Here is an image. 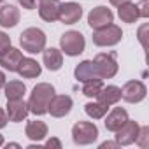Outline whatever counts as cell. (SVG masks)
<instances>
[{
    "instance_id": "6da1fadb",
    "label": "cell",
    "mask_w": 149,
    "mask_h": 149,
    "mask_svg": "<svg viewBox=\"0 0 149 149\" xmlns=\"http://www.w3.org/2000/svg\"><path fill=\"white\" fill-rule=\"evenodd\" d=\"M56 95L54 86L49 83H39L33 86L30 98H28V111L35 116H44L47 114V105L51 102V98Z\"/></svg>"
},
{
    "instance_id": "7c38bea8",
    "label": "cell",
    "mask_w": 149,
    "mask_h": 149,
    "mask_svg": "<svg viewBox=\"0 0 149 149\" xmlns=\"http://www.w3.org/2000/svg\"><path fill=\"white\" fill-rule=\"evenodd\" d=\"M23 53L13 46H9L6 51L0 53V67H2L4 70H9V72H16L21 60H23Z\"/></svg>"
},
{
    "instance_id": "d6986e66",
    "label": "cell",
    "mask_w": 149,
    "mask_h": 149,
    "mask_svg": "<svg viewBox=\"0 0 149 149\" xmlns=\"http://www.w3.org/2000/svg\"><path fill=\"white\" fill-rule=\"evenodd\" d=\"M16 72L19 74L23 79H35V77L40 76L42 67H40V63H39L37 60H33V58H23Z\"/></svg>"
},
{
    "instance_id": "2e32d148",
    "label": "cell",
    "mask_w": 149,
    "mask_h": 149,
    "mask_svg": "<svg viewBox=\"0 0 149 149\" xmlns=\"http://www.w3.org/2000/svg\"><path fill=\"white\" fill-rule=\"evenodd\" d=\"M42 61H44V65H46L47 70H51V72L60 70L61 65H63V53H61V49L44 47V51H42Z\"/></svg>"
},
{
    "instance_id": "277c9868",
    "label": "cell",
    "mask_w": 149,
    "mask_h": 149,
    "mask_svg": "<svg viewBox=\"0 0 149 149\" xmlns=\"http://www.w3.org/2000/svg\"><path fill=\"white\" fill-rule=\"evenodd\" d=\"M98 139V128L91 121H77L72 126V140L76 146H90Z\"/></svg>"
},
{
    "instance_id": "ba28073f",
    "label": "cell",
    "mask_w": 149,
    "mask_h": 149,
    "mask_svg": "<svg viewBox=\"0 0 149 149\" xmlns=\"http://www.w3.org/2000/svg\"><path fill=\"white\" fill-rule=\"evenodd\" d=\"M112 21H114V14H112V11H111L109 7H105V6H98V7L91 9L90 14H88V25H90V28H93V30H98V28H102V26H107V25H111Z\"/></svg>"
},
{
    "instance_id": "f1b7e54d",
    "label": "cell",
    "mask_w": 149,
    "mask_h": 149,
    "mask_svg": "<svg viewBox=\"0 0 149 149\" xmlns=\"http://www.w3.org/2000/svg\"><path fill=\"white\" fill-rule=\"evenodd\" d=\"M139 7V14H140V18H149V2H147V0H142V2L137 6Z\"/></svg>"
},
{
    "instance_id": "9a60e30c",
    "label": "cell",
    "mask_w": 149,
    "mask_h": 149,
    "mask_svg": "<svg viewBox=\"0 0 149 149\" xmlns=\"http://www.w3.org/2000/svg\"><path fill=\"white\" fill-rule=\"evenodd\" d=\"M104 118H105V121H104L105 130H109V132H118V130L126 123L128 112H126V109H123V107H114V109H112L111 112H107Z\"/></svg>"
},
{
    "instance_id": "4dcf8cb0",
    "label": "cell",
    "mask_w": 149,
    "mask_h": 149,
    "mask_svg": "<svg viewBox=\"0 0 149 149\" xmlns=\"http://www.w3.org/2000/svg\"><path fill=\"white\" fill-rule=\"evenodd\" d=\"M7 114H6V111L4 109H0V130H2V128H6L7 126Z\"/></svg>"
},
{
    "instance_id": "4fadbf2b",
    "label": "cell",
    "mask_w": 149,
    "mask_h": 149,
    "mask_svg": "<svg viewBox=\"0 0 149 149\" xmlns=\"http://www.w3.org/2000/svg\"><path fill=\"white\" fill-rule=\"evenodd\" d=\"M74 77H76L79 83H90V81H98L100 79L93 60L81 61L76 68H74Z\"/></svg>"
},
{
    "instance_id": "7402d4cb",
    "label": "cell",
    "mask_w": 149,
    "mask_h": 149,
    "mask_svg": "<svg viewBox=\"0 0 149 149\" xmlns=\"http://www.w3.org/2000/svg\"><path fill=\"white\" fill-rule=\"evenodd\" d=\"M118 16H119V19H121L123 23H128V25L135 23V21L140 18L137 4H132V2L121 4V6L118 7Z\"/></svg>"
},
{
    "instance_id": "8992f818",
    "label": "cell",
    "mask_w": 149,
    "mask_h": 149,
    "mask_svg": "<svg viewBox=\"0 0 149 149\" xmlns=\"http://www.w3.org/2000/svg\"><path fill=\"white\" fill-rule=\"evenodd\" d=\"M93 63L97 67V72H98V76H100L102 81L114 77L118 74V68H119L114 51H111V53H98L93 58Z\"/></svg>"
},
{
    "instance_id": "d4e9b609",
    "label": "cell",
    "mask_w": 149,
    "mask_h": 149,
    "mask_svg": "<svg viewBox=\"0 0 149 149\" xmlns=\"http://www.w3.org/2000/svg\"><path fill=\"white\" fill-rule=\"evenodd\" d=\"M83 95L88 97V98H97V95L100 93V90L104 88V83L102 79L98 81H90V83H83Z\"/></svg>"
},
{
    "instance_id": "8d00e7d4",
    "label": "cell",
    "mask_w": 149,
    "mask_h": 149,
    "mask_svg": "<svg viewBox=\"0 0 149 149\" xmlns=\"http://www.w3.org/2000/svg\"><path fill=\"white\" fill-rule=\"evenodd\" d=\"M0 4H2V0H0Z\"/></svg>"
},
{
    "instance_id": "4316f807",
    "label": "cell",
    "mask_w": 149,
    "mask_h": 149,
    "mask_svg": "<svg viewBox=\"0 0 149 149\" xmlns=\"http://www.w3.org/2000/svg\"><path fill=\"white\" fill-rule=\"evenodd\" d=\"M18 2H19V6H21L23 9H26V11H33V9L39 7L40 0H18Z\"/></svg>"
},
{
    "instance_id": "8fae6325",
    "label": "cell",
    "mask_w": 149,
    "mask_h": 149,
    "mask_svg": "<svg viewBox=\"0 0 149 149\" xmlns=\"http://www.w3.org/2000/svg\"><path fill=\"white\" fill-rule=\"evenodd\" d=\"M139 130H140V125L137 121H133V119L128 118L126 123L118 132H114L116 133V142L119 146H130V144H133L135 139H137V135H139Z\"/></svg>"
},
{
    "instance_id": "f546056e",
    "label": "cell",
    "mask_w": 149,
    "mask_h": 149,
    "mask_svg": "<svg viewBox=\"0 0 149 149\" xmlns=\"http://www.w3.org/2000/svg\"><path fill=\"white\" fill-rule=\"evenodd\" d=\"M44 146H46V147H56V149H61V142H60V139H56V137L47 139Z\"/></svg>"
},
{
    "instance_id": "d590c367",
    "label": "cell",
    "mask_w": 149,
    "mask_h": 149,
    "mask_svg": "<svg viewBox=\"0 0 149 149\" xmlns=\"http://www.w3.org/2000/svg\"><path fill=\"white\" fill-rule=\"evenodd\" d=\"M4 146V135H0V147Z\"/></svg>"
},
{
    "instance_id": "7a4b0ae2",
    "label": "cell",
    "mask_w": 149,
    "mask_h": 149,
    "mask_svg": "<svg viewBox=\"0 0 149 149\" xmlns=\"http://www.w3.org/2000/svg\"><path fill=\"white\" fill-rule=\"evenodd\" d=\"M46 33L40 30V28H35V26H30L26 30L21 32L19 35V46L23 47V51L30 53V54H37V53H42L44 47H46Z\"/></svg>"
},
{
    "instance_id": "ac0fdd59",
    "label": "cell",
    "mask_w": 149,
    "mask_h": 149,
    "mask_svg": "<svg viewBox=\"0 0 149 149\" xmlns=\"http://www.w3.org/2000/svg\"><path fill=\"white\" fill-rule=\"evenodd\" d=\"M19 9L16 6H11V4H6L0 7V26L4 28H14L18 23H19Z\"/></svg>"
},
{
    "instance_id": "e575fe53",
    "label": "cell",
    "mask_w": 149,
    "mask_h": 149,
    "mask_svg": "<svg viewBox=\"0 0 149 149\" xmlns=\"http://www.w3.org/2000/svg\"><path fill=\"white\" fill-rule=\"evenodd\" d=\"M7 147H21V146L16 144V142H11V144H7Z\"/></svg>"
},
{
    "instance_id": "5b68a950",
    "label": "cell",
    "mask_w": 149,
    "mask_h": 149,
    "mask_svg": "<svg viewBox=\"0 0 149 149\" xmlns=\"http://www.w3.org/2000/svg\"><path fill=\"white\" fill-rule=\"evenodd\" d=\"M93 44L98 47H107V46H116L118 42H121L123 39V30L121 26L111 23L107 26H102L98 30L93 32Z\"/></svg>"
},
{
    "instance_id": "836d02e7",
    "label": "cell",
    "mask_w": 149,
    "mask_h": 149,
    "mask_svg": "<svg viewBox=\"0 0 149 149\" xmlns=\"http://www.w3.org/2000/svg\"><path fill=\"white\" fill-rule=\"evenodd\" d=\"M6 83H7V81H6V74H4L2 70H0V90H2V88L6 86Z\"/></svg>"
},
{
    "instance_id": "3957f363",
    "label": "cell",
    "mask_w": 149,
    "mask_h": 149,
    "mask_svg": "<svg viewBox=\"0 0 149 149\" xmlns=\"http://www.w3.org/2000/svg\"><path fill=\"white\" fill-rule=\"evenodd\" d=\"M60 47L61 53H65L67 56H79L81 53H84L86 47L84 35L77 30H68L60 37Z\"/></svg>"
},
{
    "instance_id": "cb8c5ba5",
    "label": "cell",
    "mask_w": 149,
    "mask_h": 149,
    "mask_svg": "<svg viewBox=\"0 0 149 149\" xmlns=\"http://www.w3.org/2000/svg\"><path fill=\"white\" fill-rule=\"evenodd\" d=\"M107 111H109V107L104 105V104H100L98 100H97V102H88V104L84 105V112H86L91 119H102V118L107 114Z\"/></svg>"
},
{
    "instance_id": "83f0119b",
    "label": "cell",
    "mask_w": 149,
    "mask_h": 149,
    "mask_svg": "<svg viewBox=\"0 0 149 149\" xmlns=\"http://www.w3.org/2000/svg\"><path fill=\"white\" fill-rule=\"evenodd\" d=\"M9 46H11V37H9L6 32H2V30H0V53H2V51H6Z\"/></svg>"
},
{
    "instance_id": "e0dca14e",
    "label": "cell",
    "mask_w": 149,
    "mask_h": 149,
    "mask_svg": "<svg viewBox=\"0 0 149 149\" xmlns=\"http://www.w3.org/2000/svg\"><path fill=\"white\" fill-rule=\"evenodd\" d=\"M39 16L47 21V23H54L58 21V13H60V0H40L39 4Z\"/></svg>"
},
{
    "instance_id": "484cf974",
    "label": "cell",
    "mask_w": 149,
    "mask_h": 149,
    "mask_svg": "<svg viewBox=\"0 0 149 149\" xmlns=\"http://www.w3.org/2000/svg\"><path fill=\"white\" fill-rule=\"evenodd\" d=\"M147 139H149V126H140L139 130V135L135 139V144H139L142 149H147Z\"/></svg>"
},
{
    "instance_id": "5bb4252c",
    "label": "cell",
    "mask_w": 149,
    "mask_h": 149,
    "mask_svg": "<svg viewBox=\"0 0 149 149\" xmlns=\"http://www.w3.org/2000/svg\"><path fill=\"white\" fill-rule=\"evenodd\" d=\"M28 104L23 100V98H18V100H7V107H6V114H7V119L13 121V123H19L23 119H26L28 116Z\"/></svg>"
},
{
    "instance_id": "1f68e13d",
    "label": "cell",
    "mask_w": 149,
    "mask_h": 149,
    "mask_svg": "<svg viewBox=\"0 0 149 149\" xmlns=\"http://www.w3.org/2000/svg\"><path fill=\"white\" fill-rule=\"evenodd\" d=\"M107 147H114V149H116V147H121V146H119L116 140H114V142H111V140H105V142H102V144H100V149H107Z\"/></svg>"
},
{
    "instance_id": "9c48e42d",
    "label": "cell",
    "mask_w": 149,
    "mask_h": 149,
    "mask_svg": "<svg viewBox=\"0 0 149 149\" xmlns=\"http://www.w3.org/2000/svg\"><path fill=\"white\" fill-rule=\"evenodd\" d=\"M83 16V7L77 2H65L60 4V13H58V21L63 25H76Z\"/></svg>"
},
{
    "instance_id": "d6a6232c",
    "label": "cell",
    "mask_w": 149,
    "mask_h": 149,
    "mask_svg": "<svg viewBox=\"0 0 149 149\" xmlns=\"http://www.w3.org/2000/svg\"><path fill=\"white\" fill-rule=\"evenodd\" d=\"M109 2H111L114 7H119L121 4H126V2H130V0H109Z\"/></svg>"
},
{
    "instance_id": "ffe728a7",
    "label": "cell",
    "mask_w": 149,
    "mask_h": 149,
    "mask_svg": "<svg viewBox=\"0 0 149 149\" xmlns=\"http://www.w3.org/2000/svg\"><path fill=\"white\" fill-rule=\"evenodd\" d=\"M47 125L44 123V121H40V119H30L28 123H26V128H25V133H26V137L30 139V140H33V142H40V140H44L46 137H47Z\"/></svg>"
},
{
    "instance_id": "603a6c76",
    "label": "cell",
    "mask_w": 149,
    "mask_h": 149,
    "mask_svg": "<svg viewBox=\"0 0 149 149\" xmlns=\"http://www.w3.org/2000/svg\"><path fill=\"white\" fill-rule=\"evenodd\" d=\"M4 91H6V98H7V100H18V98H23V97H25V93H26V86H25L23 81L14 79V81L6 83Z\"/></svg>"
},
{
    "instance_id": "30bf717a",
    "label": "cell",
    "mask_w": 149,
    "mask_h": 149,
    "mask_svg": "<svg viewBox=\"0 0 149 149\" xmlns=\"http://www.w3.org/2000/svg\"><path fill=\"white\" fill-rule=\"evenodd\" d=\"M74 100L68 95H54L47 105V112L53 118H65L70 111H72Z\"/></svg>"
},
{
    "instance_id": "44dd1931",
    "label": "cell",
    "mask_w": 149,
    "mask_h": 149,
    "mask_svg": "<svg viewBox=\"0 0 149 149\" xmlns=\"http://www.w3.org/2000/svg\"><path fill=\"white\" fill-rule=\"evenodd\" d=\"M97 100L107 107L111 105H116L119 100H121V88L114 86V84H109V86H104L100 90V93L97 95Z\"/></svg>"
},
{
    "instance_id": "52a82bcc",
    "label": "cell",
    "mask_w": 149,
    "mask_h": 149,
    "mask_svg": "<svg viewBox=\"0 0 149 149\" xmlns=\"http://www.w3.org/2000/svg\"><path fill=\"white\" fill-rule=\"evenodd\" d=\"M147 95V88L142 81H137V79H132V81H126L121 88V98L128 104H139L146 98Z\"/></svg>"
}]
</instances>
